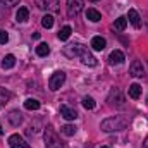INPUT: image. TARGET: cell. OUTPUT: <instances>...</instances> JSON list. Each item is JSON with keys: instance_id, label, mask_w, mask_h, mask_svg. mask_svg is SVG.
<instances>
[{"instance_id": "obj_7", "label": "cell", "mask_w": 148, "mask_h": 148, "mask_svg": "<svg viewBox=\"0 0 148 148\" xmlns=\"http://www.w3.org/2000/svg\"><path fill=\"white\" fill-rule=\"evenodd\" d=\"M86 47L84 45H81V43H71V45H67V47H64V53L67 55V57H79V53L84 50Z\"/></svg>"}, {"instance_id": "obj_15", "label": "cell", "mask_w": 148, "mask_h": 148, "mask_svg": "<svg viewBox=\"0 0 148 148\" xmlns=\"http://www.w3.org/2000/svg\"><path fill=\"white\" fill-rule=\"evenodd\" d=\"M127 19H129V23H131L134 28H140V26H141V17H140V14H138L134 9H129V12H127Z\"/></svg>"}, {"instance_id": "obj_27", "label": "cell", "mask_w": 148, "mask_h": 148, "mask_svg": "<svg viewBox=\"0 0 148 148\" xmlns=\"http://www.w3.org/2000/svg\"><path fill=\"white\" fill-rule=\"evenodd\" d=\"M9 100H10V93L5 88H0V105L5 103V102H9Z\"/></svg>"}, {"instance_id": "obj_16", "label": "cell", "mask_w": 148, "mask_h": 148, "mask_svg": "<svg viewBox=\"0 0 148 148\" xmlns=\"http://www.w3.org/2000/svg\"><path fill=\"white\" fill-rule=\"evenodd\" d=\"M29 17V10L26 7H19V10L16 12V21L17 23H26Z\"/></svg>"}, {"instance_id": "obj_12", "label": "cell", "mask_w": 148, "mask_h": 148, "mask_svg": "<svg viewBox=\"0 0 148 148\" xmlns=\"http://www.w3.org/2000/svg\"><path fill=\"white\" fill-rule=\"evenodd\" d=\"M7 121H9L14 127H17V126L23 122V115H21V112L19 110H10L9 112V115H7Z\"/></svg>"}, {"instance_id": "obj_23", "label": "cell", "mask_w": 148, "mask_h": 148, "mask_svg": "<svg viewBox=\"0 0 148 148\" xmlns=\"http://www.w3.org/2000/svg\"><path fill=\"white\" fill-rule=\"evenodd\" d=\"M24 107H26L28 110H38V109H40V102L35 100V98H28V100L24 102Z\"/></svg>"}, {"instance_id": "obj_4", "label": "cell", "mask_w": 148, "mask_h": 148, "mask_svg": "<svg viewBox=\"0 0 148 148\" xmlns=\"http://www.w3.org/2000/svg\"><path fill=\"white\" fill-rule=\"evenodd\" d=\"M64 81H66V73H64V71H57V73H53L50 76V79H48V88H50L52 91H57V90L64 84Z\"/></svg>"}, {"instance_id": "obj_17", "label": "cell", "mask_w": 148, "mask_h": 148, "mask_svg": "<svg viewBox=\"0 0 148 148\" xmlns=\"http://www.w3.org/2000/svg\"><path fill=\"white\" fill-rule=\"evenodd\" d=\"M86 19H90L91 23H98L102 19V14L97 10V9H88L86 10Z\"/></svg>"}, {"instance_id": "obj_8", "label": "cell", "mask_w": 148, "mask_h": 148, "mask_svg": "<svg viewBox=\"0 0 148 148\" xmlns=\"http://www.w3.org/2000/svg\"><path fill=\"white\" fill-rule=\"evenodd\" d=\"M9 147L10 148H31L29 147V143H28L24 138H21L19 134H12V136H9Z\"/></svg>"}, {"instance_id": "obj_28", "label": "cell", "mask_w": 148, "mask_h": 148, "mask_svg": "<svg viewBox=\"0 0 148 148\" xmlns=\"http://www.w3.org/2000/svg\"><path fill=\"white\" fill-rule=\"evenodd\" d=\"M7 41H9V35L3 29H0V45H5Z\"/></svg>"}, {"instance_id": "obj_1", "label": "cell", "mask_w": 148, "mask_h": 148, "mask_svg": "<svg viewBox=\"0 0 148 148\" xmlns=\"http://www.w3.org/2000/svg\"><path fill=\"white\" fill-rule=\"evenodd\" d=\"M127 124H129L127 117H124V115H114V117H109V119H103L102 124H100V127L105 133H117V131L126 129Z\"/></svg>"}, {"instance_id": "obj_24", "label": "cell", "mask_w": 148, "mask_h": 148, "mask_svg": "<svg viewBox=\"0 0 148 148\" xmlns=\"http://www.w3.org/2000/svg\"><path fill=\"white\" fill-rule=\"evenodd\" d=\"M71 33H73V29H71V26H64L60 31H59V40H62V41H66L67 38L71 36Z\"/></svg>"}, {"instance_id": "obj_21", "label": "cell", "mask_w": 148, "mask_h": 148, "mask_svg": "<svg viewBox=\"0 0 148 148\" xmlns=\"http://www.w3.org/2000/svg\"><path fill=\"white\" fill-rule=\"evenodd\" d=\"M36 53L40 57H47V55L50 53V47H48L47 43H40L36 47Z\"/></svg>"}, {"instance_id": "obj_5", "label": "cell", "mask_w": 148, "mask_h": 148, "mask_svg": "<svg viewBox=\"0 0 148 148\" xmlns=\"http://www.w3.org/2000/svg\"><path fill=\"white\" fill-rule=\"evenodd\" d=\"M38 9L47 12H57L59 10V0H35Z\"/></svg>"}, {"instance_id": "obj_22", "label": "cell", "mask_w": 148, "mask_h": 148, "mask_svg": "<svg viewBox=\"0 0 148 148\" xmlns=\"http://www.w3.org/2000/svg\"><path fill=\"white\" fill-rule=\"evenodd\" d=\"M81 103H83V107H84L86 110H93V109H95V100H93L91 97H83Z\"/></svg>"}, {"instance_id": "obj_2", "label": "cell", "mask_w": 148, "mask_h": 148, "mask_svg": "<svg viewBox=\"0 0 148 148\" xmlns=\"http://www.w3.org/2000/svg\"><path fill=\"white\" fill-rule=\"evenodd\" d=\"M45 145H47V148H64L60 138H59L57 133L52 129V126H48V127L45 129Z\"/></svg>"}, {"instance_id": "obj_29", "label": "cell", "mask_w": 148, "mask_h": 148, "mask_svg": "<svg viewBox=\"0 0 148 148\" xmlns=\"http://www.w3.org/2000/svg\"><path fill=\"white\" fill-rule=\"evenodd\" d=\"M2 3H5L7 7H12V5H17L19 0H2Z\"/></svg>"}, {"instance_id": "obj_10", "label": "cell", "mask_w": 148, "mask_h": 148, "mask_svg": "<svg viewBox=\"0 0 148 148\" xmlns=\"http://www.w3.org/2000/svg\"><path fill=\"white\" fill-rule=\"evenodd\" d=\"M129 74H131L133 77H143V76H145V67H143V64H141L140 60H134V62L129 66Z\"/></svg>"}, {"instance_id": "obj_34", "label": "cell", "mask_w": 148, "mask_h": 148, "mask_svg": "<svg viewBox=\"0 0 148 148\" xmlns=\"http://www.w3.org/2000/svg\"><path fill=\"white\" fill-rule=\"evenodd\" d=\"M0 3H2V0H0Z\"/></svg>"}, {"instance_id": "obj_14", "label": "cell", "mask_w": 148, "mask_h": 148, "mask_svg": "<svg viewBox=\"0 0 148 148\" xmlns=\"http://www.w3.org/2000/svg\"><path fill=\"white\" fill-rule=\"evenodd\" d=\"M105 45H107L105 38H102V36H93L91 38V48H93V50L102 52V50L105 48Z\"/></svg>"}, {"instance_id": "obj_31", "label": "cell", "mask_w": 148, "mask_h": 148, "mask_svg": "<svg viewBox=\"0 0 148 148\" xmlns=\"http://www.w3.org/2000/svg\"><path fill=\"white\" fill-rule=\"evenodd\" d=\"M0 134H3V129H2V124H0Z\"/></svg>"}, {"instance_id": "obj_18", "label": "cell", "mask_w": 148, "mask_h": 148, "mask_svg": "<svg viewBox=\"0 0 148 148\" xmlns=\"http://www.w3.org/2000/svg\"><path fill=\"white\" fill-rule=\"evenodd\" d=\"M14 66H16V57H14L12 53L5 55L3 60H2V67H3V69H12Z\"/></svg>"}, {"instance_id": "obj_13", "label": "cell", "mask_w": 148, "mask_h": 148, "mask_svg": "<svg viewBox=\"0 0 148 148\" xmlns=\"http://www.w3.org/2000/svg\"><path fill=\"white\" fill-rule=\"evenodd\" d=\"M60 115L64 119H67V121H74L77 117V112L74 110V109H71V107H67V105H62L60 107Z\"/></svg>"}, {"instance_id": "obj_9", "label": "cell", "mask_w": 148, "mask_h": 148, "mask_svg": "<svg viewBox=\"0 0 148 148\" xmlns=\"http://www.w3.org/2000/svg\"><path fill=\"white\" fill-rule=\"evenodd\" d=\"M79 59H81V62H83L84 66H90V67H95V66H97V59L91 55V52H90L88 48H84V50L79 53Z\"/></svg>"}, {"instance_id": "obj_30", "label": "cell", "mask_w": 148, "mask_h": 148, "mask_svg": "<svg viewBox=\"0 0 148 148\" xmlns=\"http://www.w3.org/2000/svg\"><path fill=\"white\" fill-rule=\"evenodd\" d=\"M143 147H145V148H148V136L145 138V143H143Z\"/></svg>"}, {"instance_id": "obj_33", "label": "cell", "mask_w": 148, "mask_h": 148, "mask_svg": "<svg viewBox=\"0 0 148 148\" xmlns=\"http://www.w3.org/2000/svg\"><path fill=\"white\" fill-rule=\"evenodd\" d=\"M102 148H109V147H102Z\"/></svg>"}, {"instance_id": "obj_19", "label": "cell", "mask_w": 148, "mask_h": 148, "mask_svg": "<svg viewBox=\"0 0 148 148\" xmlns=\"http://www.w3.org/2000/svg\"><path fill=\"white\" fill-rule=\"evenodd\" d=\"M126 26H127V17H117V19H115V23L112 24V28H114V29H117V31H124V29H126Z\"/></svg>"}, {"instance_id": "obj_32", "label": "cell", "mask_w": 148, "mask_h": 148, "mask_svg": "<svg viewBox=\"0 0 148 148\" xmlns=\"http://www.w3.org/2000/svg\"><path fill=\"white\" fill-rule=\"evenodd\" d=\"M91 2H98V0H91Z\"/></svg>"}, {"instance_id": "obj_20", "label": "cell", "mask_w": 148, "mask_h": 148, "mask_svg": "<svg viewBox=\"0 0 148 148\" xmlns=\"http://www.w3.org/2000/svg\"><path fill=\"white\" fill-rule=\"evenodd\" d=\"M140 95H141V86H140V84H136V83H134V84H131V86H129V97H131L133 100H138V98H140Z\"/></svg>"}, {"instance_id": "obj_25", "label": "cell", "mask_w": 148, "mask_h": 148, "mask_svg": "<svg viewBox=\"0 0 148 148\" xmlns=\"http://www.w3.org/2000/svg\"><path fill=\"white\" fill-rule=\"evenodd\" d=\"M60 131H62V134H66V136H74V134H76V126L66 124V126L60 127Z\"/></svg>"}, {"instance_id": "obj_6", "label": "cell", "mask_w": 148, "mask_h": 148, "mask_svg": "<svg viewBox=\"0 0 148 148\" xmlns=\"http://www.w3.org/2000/svg\"><path fill=\"white\" fill-rule=\"evenodd\" d=\"M83 0H67V16L73 19L83 10Z\"/></svg>"}, {"instance_id": "obj_11", "label": "cell", "mask_w": 148, "mask_h": 148, "mask_svg": "<svg viewBox=\"0 0 148 148\" xmlns=\"http://www.w3.org/2000/svg\"><path fill=\"white\" fill-rule=\"evenodd\" d=\"M126 60V57H124V53L121 52V50H114L110 55H109V64L110 66H115V64H122Z\"/></svg>"}, {"instance_id": "obj_3", "label": "cell", "mask_w": 148, "mask_h": 148, "mask_svg": "<svg viewBox=\"0 0 148 148\" xmlns=\"http://www.w3.org/2000/svg\"><path fill=\"white\" fill-rule=\"evenodd\" d=\"M107 102H109V105H110V107H115V109H122V107H126L124 97H122L121 90H117V88H114V90L110 91V95H109Z\"/></svg>"}, {"instance_id": "obj_26", "label": "cell", "mask_w": 148, "mask_h": 148, "mask_svg": "<svg viewBox=\"0 0 148 148\" xmlns=\"http://www.w3.org/2000/svg\"><path fill=\"white\" fill-rule=\"evenodd\" d=\"M41 26H43V28H47V29H50V28L53 26V17H52L50 14L43 16V17H41Z\"/></svg>"}]
</instances>
